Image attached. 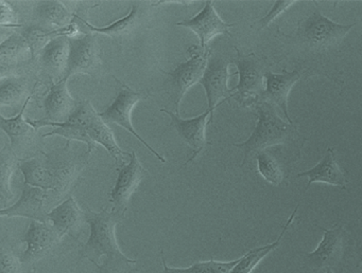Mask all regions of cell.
Wrapping results in <instances>:
<instances>
[{
	"label": "cell",
	"mask_w": 362,
	"mask_h": 273,
	"mask_svg": "<svg viewBox=\"0 0 362 273\" xmlns=\"http://www.w3.org/2000/svg\"><path fill=\"white\" fill-rule=\"evenodd\" d=\"M69 57V37L57 36L52 38L40 52V61L46 71L54 78H64Z\"/></svg>",
	"instance_id": "22"
},
{
	"label": "cell",
	"mask_w": 362,
	"mask_h": 273,
	"mask_svg": "<svg viewBox=\"0 0 362 273\" xmlns=\"http://www.w3.org/2000/svg\"><path fill=\"white\" fill-rule=\"evenodd\" d=\"M115 80L117 84L119 85V91H118L116 99H114L113 103H112L105 111L101 112V118H103V120L105 121L107 124L114 123V124L124 127L126 131L132 133L141 144H144L158 160L162 161L163 163H166V159L160 156L153 147H151V146L137 133V131H135L134 127H133L132 121H131V112H132L134 106L136 105V103H139L141 99H144V97H148L149 95L141 92V91L133 90L128 85L124 84L122 80H118L117 78H115Z\"/></svg>",
	"instance_id": "8"
},
{
	"label": "cell",
	"mask_w": 362,
	"mask_h": 273,
	"mask_svg": "<svg viewBox=\"0 0 362 273\" xmlns=\"http://www.w3.org/2000/svg\"><path fill=\"white\" fill-rule=\"evenodd\" d=\"M115 186L111 190L112 211L124 218L129 200L145 178L146 171L137 158L136 152L130 154V162L120 165Z\"/></svg>",
	"instance_id": "11"
},
{
	"label": "cell",
	"mask_w": 362,
	"mask_h": 273,
	"mask_svg": "<svg viewBox=\"0 0 362 273\" xmlns=\"http://www.w3.org/2000/svg\"><path fill=\"white\" fill-rule=\"evenodd\" d=\"M144 11H141V4H134L131 8L130 13L122 19H118L112 25L107 27L97 28L90 25V23L82 18V17L75 15L82 25H86L88 31L95 32V33L105 34L116 40L118 44H122L128 37L132 36L134 32L141 27V21H143Z\"/></svg>",
	"instance_id": "20"
},
{
	"label": "cell",
	"mask_w": 362,
	"mask_h": 273,
	"mask_svg": "<svg viewBox=\"0 0 362 273\" xmlns=\"http://www.w3.org/2000/svg\"><path fill=\"white\" fill-rule=\"evenodd\" d=\"M347 233V260H353L356 267L362 265V216Z\"/></svg>",
	"instance_id": "31"
},
{
	"label": "cell",
	"mask_w": 362,
	"mask_h": 273,
	"mask_svg": "<svg viewBox=\"0 0 362 273\" xmlns=\"http://www.w3.org/2000/svg\"><path fill=\"white\" fill-rule=\"evenodd\" d=\"M97 273H103V272H101V271H98V272H97Z\"/></svg>",
	"instance_id": "36"
},
{
	"label": "cell",
	"mask_w": 362,
	"mask_h": 273,
	"mask_svg": "<svg viewBox=\"0 0 362 273\" xmlns=\"http://www.w3.org/2000/svg\"><path fill=\"white\" fill-rule=\"evenodd\" d=\"M26 91V84L21 78H9L3 80L0 85V104L3 106L20 104Z\"/></svg>",
	"instance_id": "29"
},
{
	"label": "cell",
	"mask_w": 362,
	"mask_h": 273,
	"mask_svg": "<svg viewBox=\"0 0 362 273\" xmlns=\"http://www.w3.org/2000/svg\"><path fill=\"white\" fill-rule=\"evenodd\" d=\"M29 54L31 55L30 48L23 36L12 34L10 37L4 40L0 46V63L3 74L6 69H11L26 61Z\"/></svg>",
	"instance_id": "25"
},
{
	"label": "cell",
	"mask_w": 362,
	"mask_h": 273,
	"mask_svg": "<svg viewBox=\"0 0 362 273\" xmlns=\"http://www.w3.org/2000/svg\"><path fill=\"white\" fill-rule=\"evenodd\" d=\"M124 219L119 214L109 211L107 207L100 212L86 209L84 220L90 226V237L82 243L80 255L92 262L103 273H129L131 265L136 260L127 257L116 241V224Z\"/></svg>",
	"instance_id": "2"
},
{
	"label": "cell",
	"mask_w": 362,
	"mask_h": 273,
	"mask_svg": "<svg viewBox=\"0 0 362 273\" xmlns=\"http://www.w3.org/2000/svg\"><path fill=\"white\" fill-rule=\"evenodd\" d=\"M61 238L52 224L33 220L22 239L27 245L20 257L22 266H29L41 260L60 243Z\"/></svg>",
	"instance_id": "12"
},
{
	"label": "cell",
	"mask_w": 362,
	"mask_h": 273,
	"mask_svg": "<svg viewBox=\"0 0 362 273\" xmlns=\"http://www.w3.org/2000/svg\"><path fill=\"white\" fill-rule=\"evenodd\" d=\"M163 265H164V272L163 273H230L235 266L238 264L240 257L230 262H217L215 260L209 262H194L187 268H173L168 267L165 260L162 252Z\"/></svg>",
	"instance_id": "27"
},
{
	"label": "cell",
	"mask_w": 362,
	"mask_h": 273,
	"mask_svg": "<svg viewBox=\"0 0 362 273\" xmlns=\"http://www.w3.org/2000/svg\"><path fill=\"white\" fill-rule=\"evenodd\" d=\"M160 111L165 112V114L170 116L171 127H175L177 129L180 137L192 148V156L184 163V165H187L188 163L194 160V158L206 146L207 141L206 137H205V128H206V125L209 124L207 118L211 116V112L206 109L204 114H201V116L184 120L179 114H173V112L169 111V110L160 109Z\"/></svg>",
	"instance_id": "16"
},
{
	"label": "cell",
	"mask_w": 362,
	"mask_h": 273,
	"mask_svg": "<svg viewBox=\"0 0 362 273\" xmlns=\"http://www.w3.org/2000/svg\"><path fill=\"white\" fill-rule=\"evenodd\" d=\"M323 237L317 249L300 253L302 269L305 273H317L332 269L342 273L347 260V233L343 226L332 229L321 228Z\"/></svg>",
	"instance_id": "5"
},
{
	"label": "cell",
	"mask_w": 362,
	"mask_h": 273,
	"mask_svg": "<svg viewBox=\"0 0 362 273\" xmlns=\"http://www.w3.org/2000/svg\"><path fill=\"white\" fill-rule=\"evenodd\" d=\"M235 50L236 56L233 59V63L238 69L236 74L239 75V82L232 89L233 97L243 107H255L266 87L264 75L272 63L264 55L243 54L236 47Z\"/></svg>",
	"instance_id": "4"
},
{
	"label": "cell",
	"mask_w": 362,
	"mask_h": 273,
	"mask_svg": "<svg viewBox=\"0 0 362 273\" xmlns=\"http://www.w3.org/2000/svg\"><path fill=\"white\" fill-rule=\"evenodd\" d=\"M24 37L30 48L31 56L33 59L37 53L41 52L45 48L52 38L57 36L54 35V30H47L41 25H35L25 31Z\"/></svg>",
	"instance_id": "30"
},
{
	"label": "cell",
	"mask_w": 362,
	"mask_h": 273,
	"mask_svg": "<svg viewBox=\"0 0 362 273\" xmlns=\"http://www.w3.org/2000/svg\"><path fill=\"white\" fill-rule=\"evenodd\" d=\"M30 99L31 97H27L18 116L11 119H6L4 116H0V126L11 140L10 147L16 154H20L23 150H26V147H29L37 142V129L29 124L27 119L26 120L24 119L25 110Z\"/></svg>",
	"instance_id": "18"
},
{
	"label": "cell",
	"mask_w": 362,
	"mask_h": 273,
	"mask_svg": "<svg viewBox=\"0 0 362 273\" xmlns=\"http://www.w3.org/2000/svg\"><path fill=\"white\" fill-rule=\"evenodd\" d=\"M325 273H334V271L332 270V269H327V270L325 271Z\"/></svg>",
	"instance_id": "35"
},
{
	"label": "cell",
	"mask_w": 362,
	"mask_h": 273,
	"mask_svg": "<svg viewBox=\"0 0 362 273\" xmlns=\"http://www.w3.org/2000/svg\"><path fill=\"white\" fill-rule=\"evenodd\" d=\"M188 52L190 53L188 61L179 63L173 71L164 72L169 78V92L173 95L177 114H179L180 103L188 89L196 83H200L211 54L209 49H202L200 46H192Z\"/></svg>",
	"instance_id": "6"
},
{
	"label": "cell",
	"mask_w": 362,
	"mask_h": 273,
	"mask_svg": "<svg viewBox=\"0 0 362 273\" xmlns=\"http://www.w3.org/2000/svg\"><path fill=\"white\" fill-rule=\"evenodd\" d=\"M48 190L25 184L22 196L12 207H5L0 215L5 217H27L35 222H48L47 207Z\"/></svg>",
	"instance_id": "15"
},
{
	"label": "cell",
	"mask_w": 362,
	"mask_h": 273,
	"mask_svg": "<svg viewBox=\"0 0 362 273\" xmlns=\"http://www.w3.org/2000/svg\"><path fill=\"white\" fill-rule=\"evenodd\" d=\"M298 207H300V205H298L294 207L293 212H292L291 215H290V217L288 218L287 222H286L285 226H284L283 230H281V234L279 235L276 241H273L272 243H269V245H262V247L253 248V249L249 250L247 253L241 256L238 264L233 268L230 273H251L252 271L256 268V266H257L270 252L276 249V248L281 245V239L285 236L288 229H289V226H291L292 222H293L296 213H298Z\"/></svg>",
	"instance_id": "24"
},
{
	"label": "cell",
	"mask_w": 362,
	"mask_h": 273,
	"mask_svg": "<svg viewBox=\"0 0 362 273\" xmlns=\"http://www.w3.org/2000/svg\"><path fill=\"white\" fill-rule=\"evenodd\" d=\"M180 27H185L192 30L198 35L200 40V47L206 49V44L209 40L215 36L223 34V35L232 36L230 29L234 27V23H226L220 18L214 6L213 1L205 2L204 8L194 15L192 18L185 19L177 23Z\"/></svg>",
	"instance_id": "14"
},
{
	"label": "cell",
	"mask_w": 362,
	"mask_h": 273,
	"mask_svg": "<svg viewBox=\"0 0 362 273\" xmlns=\"http://www.w3.org/2000/svg\"><path fill=\"white\" fill-rule=\"evenodd\" d=\"M82 220H84V212L78 207L73 196L69 197L48 213V222L61 237L69 234L76 238L74 233L78 230Z\"/></svg>",
	"instance_id": "21"
},
{
	"label": "cell",
	"mask_w": 362,
	"mask_h": 273,
	"mask_svg": "<svg viewBox=\"0 0 362 273\" xmlns=\"http://www.w3.org/2000/svg\"><path fill=\"white\" fill-rule=\"evenodd\" d=\"M21 169L24 175L25 184L45 190H63L75 174L69 165L54 164L49 166L35 159L23 161Z\"/></svg>",
	"instance_id": "10"
},
{
	"label": "cell",
	"mask_w": 362,
	"mask_h": 273,
	"mask_svg": "<svg viewBox=\"0 0 362 273\" xmlns=\"http://www.w3.org/2000/svg\"><path fill=\"white\" fill-rule=\"evenodd\" d=\"M283 157L281 148L276 150V154L268 150H262L256 154L258 171H259L260 176L273 186H281L284 181L287 180V176L285 175L287 165L285 163L290 164V163L294 162L292 159L283 158Z\"/></svg>",
	"instance_id": "23"
},
{
	"label": "cell",
	"mask_w": 362,
	"mask_h": 273,
	"mask_svg": "<svg viewBox=\"0 0 362 273\" xmlns=\"http://www.w3.org/2000/svg\"><path fill=\"white\" fill-rule=\"evenodd\" d=\"M355 25L332 20L313 2L310 14L298 21L293 31L285 33L279 28L276 36L283 44L284 55L293 61L296 69L304 70L308 78L323 75L338 83L332 74V63L337 61L347 33Z\"/></svg>",
	"instance_id": "1"
},
{
	"label": "cell",
	"mask_w": 362,
	"mask_h": 273,
	"mask_svg": "<svg viewBox=\"0 0 362 273\" xmlns=\"http://www.w3.org/2000/svg\"><path fill=\"white\" fill-rule=\"evenodd\" d=\"M1 6V25L3 27H21V25L16 23V16H14L13 11L5 1L0 2Z\"/></svg>",
	"instance_id": "34"
},
{
	"label": "cell",
	"mask_w": 362,
	"mask_h": 273,
	"mask_svg": "<svg viewBox=\"0 0 362 273\" xmlns=\"http://www.w3.org/2000/svg\"><path fill=\"white\" fill-rule=\"evenodd\" d=\"M77 107V102L73 99L67 88V78H62L52 87V90L44 101L46 116L42 121L52 123L66 122Z\"/></svg>",
	"instance_id": "17"
},
{
	"label": "cell",
	"mask_w": 362,
	"mask_h": 273,
	"mask_svg": "<svg viewBox=\"0 0 362 273\" xmlns=\"http://www.w3.org/2000/svg\"><path fill=\"white\" fill-rule=\"evenodd\" d=\"M296 176L308 177L306 190L315 182H323L330 186H338L341 190H346V179L342 169L337 163L336 152L332 147L327 148V152L324 154L323 158L313 169L300 171Z\"/></svg>",
	"instance_id": "19"
},
{
	"label": "cell",
	"mask_w": 362,
	"mask_h": 273,
	"mask_svg": "<svg viewBox=\"0 0 362 273\" xmlns=\"http://www.w3.org/2000/svg\"><path fill=\"white\" fill-rule=\"evenodd\" d=\"M302 78H308L306 72L296 68L292 71H287L286 68H284L281 73H274L269 70L264 75L266 87L260 97V102H267V103L279 106L290 124H294V123L288 111V97L294 85Z\"/></svg>",
	"instance_id": "13"
},
{
	"label": "cell",
	"mask_w": 362,
	"mask_h": 273,
	"mask_svg": "<svg viewBox=\"0 0 362 273\" xmlns=\"http://www.w3.org/2000/svg\"><path fill=\"white\" fill-rule=\"evenodd\" d=\"M69 57L64 78L69 80L74 74H88L96 78L103 70L101 49L97 36L86 34L81 37H69Z\"/></svg>",
	"instance_id": "9"
},
{
	"label": "cell",
	"mask_w": 362,
	"mask_h": 273,
	"mask_svg": "<svg viewBox=\"0 0 362 273\" xmlns=\"http://www.w3.org/2000/svg\"><path fill=\"white\" fill-rule=\"evenodd\" d=\"M18 159L11 148H4L1 150L0 157V188H1V196L6 200H10L13 196L10 190V178L18 166Z\"/></svg>",
	"instance_id": "28"
},
{
	"label": "cell",
	"mask_w": 362,
	"mask_h": 273,
	"mask_svg": "<svg viewBox=\"0 0 362 273\" xmlns=\"http://www.w3.org/2000/svg\"><path fill=\"white\" fill-rule=\"evenodd\" d=\"M296 2L298 1H293V0H277V1H275L270 11L256 23L257 30H264V28L268 27L276 17H279L281 13L287 11L290 6H293Z\"/></svg>",
	"instance_id": "32"
},
{
	"label": "cell",
	"mask_w": 362,
	"mask_h": 273,
	"mask_svg": "<svg viewBox=\"0 0 362 273\" xmlns=\"http://www.w3.org/2000/svg\"><path fill=\"white\" fill-rule=\"evenodd\" d=\"M35 17L46 29L50 27L62 29L71 25V13L60 1L40 2L35 8Z\"/></svg>",
	"instance_id": "26"
},
{
	"label": "cell",
	"mask_w": 362,
	"mask_h": 273,
	"mask_svg": "<svg viewBox=\"0 0 362 273\" xmlns=\"http://www.w3.org/2000/svg\"><path fill=\"white\" fill-rule=\"evenodd\" d=\"M20 258L16 257L10 250L1 248V270L0 273H18L20 272Z\"/></svg>",
	"instance_id": "33"
},
{
	"label": "cell",
	"mask_w": 362,
	"mask_h": 273,
	"mask_svg": "<svg viewBox=\"0 0 362 273\" xmlns=\"http://www.w3.org/2000/svg\"><path fill=\"white\" fill-rule=\"evenodd\" d=\"M254 108L258 120L253 133L247 141L233 144L243 150L241 166L245 164L250 154H256L270 147L286 145L300 152L306 139L298 133L296 124L285 122L277 114L276 106L267 102H260Z\"/></svg>",
	"instance_id": "3"
},
{
	"label": "cell",
	"mask_w": 362,
	"mask_h": 273,
	"mask_svg": "<svg viewBox=\"0 0 362 273\" xmlns=\"http://www.w3.org/2000/svg\"><path fill=\"white\" fill-rule=\"evenodd\" d=\"M230 61L224 54L211 53L207 61L206 68L201 78L200 84L206 93L207 110L211 112L209 123L213 122L214 111L216 108L226 101H230L233 97V90L228 88V82L230 78Z\"/></svg>",
	"instance_id": "7"
}]
</instances>
